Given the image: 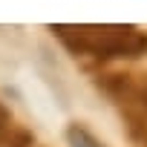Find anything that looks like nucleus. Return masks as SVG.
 <instances>
[{"label": "nucleus", "mask_w": 147, "mask_h": 147, "mask_svg": "<svg viewBox=\"0 0 147 147\" xmlns=\"http://www.w3.org/2000/svg\"><path fill=\"white\" fill-rule=\"evenodd\" d=\"M49 32L75 55L92 61H118V58H141L147 55V32L138 26L121 23H55Z\"/></svg>", "instance_id": "obj_1"}, {"label": "nucleus", "mask_w": 147, "mask_h": 147, "mask_svg": "<svg viewBox=\"0 0 147 147\" xmlns=\"http://www.w3.org/2000/svg\"><path fill=\"white\" fill-rule=\"evenodd\" d=\"M95 84L121 110L130 138L147 144V75L110 72V75H98Z\"/></svg>", "instance_id": "obj_2"}, {"label": "nucleus", "mask_w": 147, "mask_h": 147, "mask_svg": "<svg viewBox=\"0 0 147 147\" xmlns=\"http://www.w3.org/2000/svg\"><path fill=\"white\" fill-rule=\"evenodd\" d=\"M66 144L69 147H107L104 141H98L84 124H78V121H72L69 127H66Z\"/></svg>", "instance_id": "obj_3"}, {"label": "nucleus", "mask_w": 147, "mask_h": 147, "mask_svg": "<svg viewBox=\"0 0 147 147\" xmlns=\"http://www.w3.org/2000/svg\"><path fill=\"white\" fill-rule=\"evenodd\" d=\"M12 127H15V124H12V113L3 107V101H0V144H3V138L9 136Z\"/></svg>", "instance_id": "obj_4"}]
</instances>
